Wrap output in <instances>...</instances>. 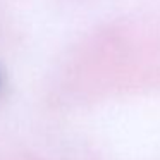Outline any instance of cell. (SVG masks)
<instances>
[{
    "instance_id": "cell-1",
    "label": "cell",
    "mask_w": 160,
    "mask_h": 160,
    "mask_svg": "<svg viewBox=\"0 0 160 160\" xmlns=\"http://www.w3.org/2000/svg\"><path fill=\"white\" fill-rule=\"evenodd\" d=\"M2 83H4V79H2V71H0V90H2Z\"/></svg>"
}]
</instances>
